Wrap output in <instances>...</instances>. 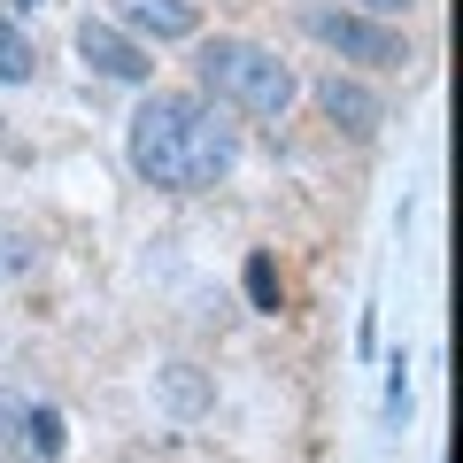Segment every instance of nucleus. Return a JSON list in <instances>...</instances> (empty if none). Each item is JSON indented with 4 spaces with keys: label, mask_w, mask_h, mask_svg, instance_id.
<instances>
[{
    "label": "nucleus",
    "mask_w": 463,
    "mask_h": 463,
    "mask_svg": "<svg viewBox=\"0 0 463 463\" xmlns=\"http://www.w3.org/2000/svg\"><path fill=\"white\" fill-rule=\"evenodd\" d=\"M124 155H132V170L147 185H163V194H201V185H216L232 170V124H216L209 100L194 93H155L132 109V132H124Z\"/></svg>",
    "instance_id": "nucleus-1"
},
{
    "label": "nucleus",
    "mask_w": 463,
    "mask_h": 463,
    "mask_svg": "<svg viewBox=\"0 0 463 463\" xmlns=\"http://www.w3.org/2000/svg\"><path fill=\"white\" fill-rule=\"evenodd\" d=\"M194 70H201V93L240 109V116H286L301 93V78L270 47H255V39H209Z\"/></svg>",
    "instance_id": "nucleus-2"
},
{
    "label": "nucleus",
    "mask_w": 463,
    "mask_h": 463,
    "mask_svg": "<svg viewBox=\"0 0 463 463\" xmlns=\"http://www.w3.org/2000/svg\"><path fill=\"white\" fill-rule=\"evenodd\" d=\"M301 32L317 47L347 54V62H364V70H402L410 62V39L394 24H379V16H355V8H301Z\"/></svg>",
    "instance_id": "nucleus-3"
},
{
    "label": "nucleus",
    "mask_w": 463,
    "mask_h": 463,
    "mask_svg": "<svg viewBox=\"0 0 463 463\" xmlns=\"http://www.w3.org/2000/svg\"><path fill=\"white\" fill-rule=\"evenodd\" d=\"M70 448L62 410L32 394H0V463H54Z\"/></svg>",
    "instance_id": "nucleus-4"
},
{
    "label": "nucleus",
    "mask_w": 463,
    "mask_h": 463,
    "mask_svg": "<svg viewBox=\"0 0 463 463\" xmlns=\"http://www.w3.org/2000/svg\"><path fill=\"white\" fill-rule=\"evenodd\" d=\"M78 54H85V70H100V78H124V85H139L147 78V47H139L124 24H109V16H85L78 24Z\"/></svg>",
    "instance_id": "nucleus-5"
},
{
    "label": "nucleus",
    "mask_w": 463,
    "mask_h": 463,
    "mask_svg": "<svg viewBox=\"0 0 463 463\" xmlns=\"http://www.w3.org/2000/svg\"><path fill=\"white\" fill-rule=\"evenodd\" d=\"M109 24H124V32H139V39H194L201 32V8L194 0H116V16Z\"/></svg>",
    "instance_id": "nucleus-6"
},
{
    "label": "nucleus",
    "mask_w": 463,
    "mask_h": 463,
    "mask_svg": "<svg viewBox=\"0 0 463 463\" xmlns=\"http://www.w3.org/2000/svg\"><path fill=\"white\" fill-rule=\"evenodd\" d=\"M317 109H325L347 139H371V132H379V116H386V109H379V93H371L364 78H340V70L317 85Z\"/></svg>",
    "instance_id": "nucleus-7"
},
{
    "label": "nucleus",
    "mask_w": 463,
    "mask_h": 463,
    "mask_svg": "<svg viewBox=\"0 0 463 463\" xmlns=\"http://www.w3.org/2000/svg\"><path fill=\"white\" fill-rule=\"evenodd\" d=\"M163 402H170V410H178V417H201V410H209V402H216V386L201 379L194 364H170V371H163Z\"/></svg>",
    "instance_id": "nucleus-8"
},
{
    "label": "nucleus",
    "mask_w": 463,
    "mask_h": 463,
    "mask_svg": "<svg viewBox=\"0 0 463 463\" xmlns=\"http://www.w3.org/2000/svg\"><path fill=\"white\" fill-rule=\"evenodd\" d=\"M32 70H39V47L16 32V16L0 8V85H32Z\"/></svg>",
    "instance_id": "nucleus-9"
},
{
    "label": "nucleus",
    "mask_w": 463,
    "mask_h": 463,
    "mask_svg": "<svg viewBox=\"0 0 463 463\" xmlns=\"http://www.w3.org/2000/svg\"><path fill=\"white\" fill-rule=\"evenodd\" d=\"M248 301H255L263 317H279L286 286H279V263H270V255H248Z\"/></svg>",
    "instance_id": "nucleus-10"
},
{
    "label": "nucleus",
    "mask_w": 463,
    "mask_h": 463,
    "mask_svg": "<svg viewBox=\"0 0 463 463\" xmlns=\"http://www.w3.org/2000/svg\"><path fill=\"white\" fill-rule=\"evenodd\" d=\"M24 255H16V240H8V232H0V270H16Z\"/></svg>",
    "instance_id": "nucleus-11"
},
{
    "label": "nucleus",
    "mask_w": 463,
    "mask_h": 463,
    "mask_svg": "<svg viewBox=\"0 0 463 463\" xmlns=\"http://www.w3.org/2000/svg\"><path fill=\"white\" fill-rule=\"evenodd\" d=\"M364 8L371 16H394V8H410V0H364Z\"/></svg>",
    "instance_id": "nucleus-12"
},
{
    "label": "nucleus",
    "mask_w": 463,
    "mask_h": 463,
    "mask_svg": "<svg viewBox=\"0 0 463 463\" xmlns=\"http://www.w3.org/2000/svg\"><path fill=\"white\" fill-rule=\"evenodd\" d=\"M16 8H39V0H16Z\"/></svg>",
    "instance_id": "nucleus-13"
}]
</instances>
